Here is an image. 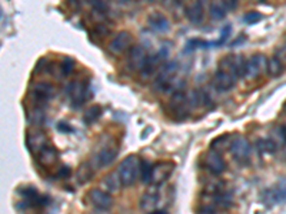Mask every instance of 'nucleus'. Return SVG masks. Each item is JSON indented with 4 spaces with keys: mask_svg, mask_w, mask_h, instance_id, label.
Here are the masks:
<instances>
[{
    "mask_svg": "<svg viewBox=\"0 0 286 214\" xmlns=\"http://www.w3.org/2000/svg\"><path fill=\"white\" fill-rule=\"evenodd\" d=\"M140 169H142V161L136 155H131L120 163L117 173L120 175L123 187H132L137 181L140 175Z\"/></svg>",
    "mask_w": 286,
    "mask_h": 214,
    "instance_id": "obj_1",
    "label": "nucleus"
},
{
    "mask_svg": "<svg viewBox=\"0 0 286 214\" xmlns=\"http://www.w3.org/2000/svg\"><path fill=\"white\" fill-rule=\"evenodd\" d=\"M246 58H243L242 55H236V56H226L225 58L220 60L219 63V69L225 70L230 73L233 78H245V72H246Z\"/></svg>",
    "mask_w": 286,
    "mask_h": 214,
    "instance_id": "obj_2",
    "label": "nucleus"
},
{
    "mask_svg": "<svg viewBox=\"0 0 286 214\" xmlns=\"http://www.w3.org/2000/svg\"><path fill=\"white\" fill-rule=\"evenodd\" d=\"M132 47H133V35L128 30L119 32L109 43V52L113 56H122L128 50L131 52Z\"/></svg>",
    "mask_w": 286,
    "mask_h": 214,
    "instance_id": "obj_3",
    "label": "nucleus"
},
{
    "mask_svg": "<svg viewBox=\"0 0 286 214\" xmlns=\"http://www.w3.org/2000/svg\"><path fill=\"white\" fill-rule=\"evenodd\" d=\"M176 166L173 161H159L156 164H153L152 175H151V184L153 186H160L163 183H166L171 175H173Z\"/></svg>",
    "mask_w": 286,
    "mask_h": 214,
    "instance_id": "obj_4",
    "label": "nucleus"
},
{
    "mask_svg": "<svg viewBox=\"0 0 286 214\" xmlns=\"http://www.w3.org/2000/svg\"><path fill=\"white\" fill-rule=\"evenodd\" d=\"M267 69V58L264 55H253L246 61V72L245 78L249 80L261 78Z\"/></svg>",
    "mask_w": 286,
    "mask_h": 214,
    "instance_id": "obj_5",
    "label": "nucleus"
},
{
    "mask_svg": "<svg viewBox=\"0 0 286 214\" xmlns=\"http://www.w3.org/2000/svg\"><path fill=\"white\" fill-rule=\"evenodd\" d=\"M172 113L177 117H186L191 113V106L188 101V95H185L183 92H175L173 96L171 97L169 101Z\"/></svg>",
    "mask_w": 286,
    "mask_h": 214,
    "instance_id": "obj_6",
    "label": "nucleus"
},
{
    "mask_svg": "<svg viewBox=\"0 0 286 214\" xmlns=\"http://www.w3.org/2000/svg\"><path fill=\"white\" fill-rule=\"evenodd\" d=\"M230 153L233 158H236L239 163H248L250 160L252 155V146L246 138L239 137V138H233L232 147H230Z\"/></svg>",
    "mask_w": 286,
    "mask_h": 214,
    "instance_id": "obj_7",
    "label": "nucleus"
},
{
    "mask_svg": "<svg viewBox=\"0 0 286 214\" xmlns=\"http://www.w3.org/2000/svg\"><path fill=\"white\" fill-rule=\"evenodd\" d=\"M177 69H179L177 61H168V63H165V64L160 67L159 73H157L156 86L160 87V89H168V87L171 86L172 80L175 78Z\"/></svg>",
    "mask_w": 286,
    "mask_h": 214,
    "instance_id": "obj_8",
    "label": "nucleus"
},
{
    "mask_svg": "<svg viewBox=\"0 0 286 214\" xmlns=\"http://www.w3.org/2000/svg\"><path fill=\"white\" fill-rule=\"evenodd\" d=\"M203 163L206 166V169L209 170L212 175H222L226 170V161L222 157L220 153L215 152V150H209L205 157H203Z\"/></svg>",
    "mask_w": 286,
    "mask_h": 214,
    "instance_id": "obj_9",
    "label": "nucleus"
},
{
    "mask_svg": "<svg viewBox=\"0 0 286 214\" xmlns=\"http://www.w3.org/2000/svg\"><path fill=\"white\" fill-rule=\"evenodd\" d=\"M148 60H149V56H148L146 50L142 46L136 44L129 52L128 64H129L131 69H133L134 72H142L145 69L146 63H148Z\"/></svg>",
    "mask_w": 286,
    "mask_h": 214,
    "instance_id": "obj_10",
    "label": "nucleus"
},
{
    "mask_svg": "<svg viewBox=\"0 0 286 214\" xmlns=\"http://www.w3.org/2000/svg\"><path fill=\"white\" fill-rule=\"evenodd\" d=\"M47 146H49V140H47V136L44 132L35 130V132H30L27 135V147H29L30 153L39 156Z\"/></svg>",
    "mask_w": 286,
    "mask_h": 214,
    "instance_id": "obj_11",
    "label": "nucleus"
},
{
    "mask_svg": "<svg viewBox=\"0 0 286 214\" xmlns=\"http://www.w3.org/2000/svg\"><path fill=\"white\" fill-rule=\"evenodd\" d=\"M88 197H89L90 203L95 206L96 209L110 210V207L113 206V197H112V195L103 192L102 189H92V190H89Z\"/></svg>",
    "mask_w": 286,
    "mask_h": 214,
    "instance_id": "obj_12",
    "label": "nucleus"
},
{
    "mask_svg": "<svg viewBox=\"0 0 286 214\" xmlns=\"http://www.w3.org/2000/svg\"><path fill=\"white\" fill-rule=\"evenodd\" d=\"M123 187L122 184V180H120V175L117 172H112L109 175H106L102 180H100V187L103 192L109 193V195H114L117 192H120V189Z\"/></svg>",
    "mask_w": 286,
    "mask_h": 214,
    "instance_id": "obj_13",
    "label": "nucleus"
},
{
    "mask_svg": "<svg viewBox=\"0 0 286 214\" xmlns=\"http://www.w3.org/2000/svg\"><path fill=\"white\" fill-rule=\"evenodd\" d=\"M55 93H56L55 87L52 84H49V83H44V81L36 83L33 86V89H32V96L38 103L47 101L49 98H52L55 96Z\"/></svg>",
    "mask_w": 286,
    "mask_h": 214,
    "instance_id": "obj_14",
    "label": "nucleus"
},
{
    "mask_svg": "<svg viewBox=\"0 0 286 214\" xmlns=\"http://www.w3.org/2000/svg\"><path fill=\"white\" fill-rule=\"evenodd\" d=\"M235 83H236V78H233L230 73L225 72V70H220V69H219V70L215 73L213 84H215L216 89L220 90V92H228V90H230V89L235 86Z\"/></svg>",
    "mask_w": 286,
    "mask_h": 214,
    "instance_id": "obj_15",
    "label": "nucleus"
},
{
    "mask_svg": "<svg viewBox=\"0 0 286 214\" xmlns=\"http://www.w3.org/2000/svg\"><path fill=\"white\" fill-rule=\"evenodd\" d=\"M39 163L40 166H43L44 169H53L59 163V152H57L55 147L52 146H47L40 155L38 156Z\"/></svg>",
    "mask_w": 286,
    "mask_h": 214,
    "instance_id": "obj_16",
    "label": "nucleus"
},
{
    "mask_svg": "<svg viewBox=\"0 0 286 214\" xmlns=\"http://www.w3.org/2000/svg\"><path fill=\"white\" fill-rule=\"evenodd\" d=\"M186 16L193 24H200L205 20V7L200 1H192L186 6Z\"/></svg>",
    "mask_w": 286,
    "mask_h": 214,
    "instance_id": "obj_17",
    "label": "nucleus"
},
{
    "mask_svg": "<svg viewBox=\"0 0 286 214\" xmlns=\"http://www.w3.org/2000/svg\"><path fill=\"white\" fill-rule=\"evenodd\" d=\"M166 56H168V52H165V49L160 50L159 53H156L154 56H151L149 60H148V63H146V66H145V69L140 72L142 73V78H151L153 73L160 67L162 60H163V58H166Z\"/></svg>",
    "mask_w": 286,
    "mask_h": 214,
    "instance_id": "obj_18",
    "label": "nucleus"
},
{
    "mask_svg": "<svg viewBox=\"0 0 286 214\" xmlns=\"http://www.w3.org/2000/svg\"><path fill=\"white\" fill-rule=\"evenodd\" d=\"M148 21L157 32H168L171 29V21L162 12H152L148 18Z\"/></svg>",
    "mask_w": 286,
    "mask_h": 214,
    "instance_id": "obj_19",
    "label": "nucleus"
},
{
    "mask_svg": "<svg viewBox=\"0 0 286 214\" xmlns=\"http://www.w3.org/2000/svg\"><path fill=\"white\" fill-rule=\"evenodd\" d=\"M117 156V146L116 144H108L105 146L100 152H99V156H97V164L100 167H105V166H109L114 161V158Z\"/></svg>",
    "mask_w": 286,
    "mask_h": 214,
    "instance_id": "obj_20",
    "label": "nucleus"
},
{
    "mask_svg": "<svg viewBox=\"0 0 286 214\" xmlns=\"http://www.w3.org/2000/svg\"><path fill=\"white\" fill-rule=\"evenodd\" d=\"M157 204H159V195L156 192H146L145 195H142L139 201V207L143 212H149V213L156 212Z\"/></svg>",
    "mask_w": 286,
    "mask_h": 214,
    "instance_id": "obj_21",
    "label": "nucleus"
},
{
    "mask_svg": "<svg viewBox=\"0 0 286 214\" xmlns=\"http://www.w3.org/2000/svg\"><path fill=\"white\" fill-rule=\"evenodd\" d=\"M88 89L83 83L80 81H76L72 84V89H70V97H72V103L73 106H82L86 100H88Z\"/></svg>",
    "mask_w": 286,
    "mask_h": 214,
    "instance_id": "obj_22",
    "label": "nucleus"
},
{
    "mask_svg": "<svg viewBox=\"0 0 286 214\" xmlns=\"http://www.w3.org/2000/svg\"><path fill=\"white\" fill-rule=\"evenodd\" d=\"M232 143H233V140L230 138V135L216 137V138L212 141V144H210V150H215V152H218V153L226 152V150H230Z\"/></svg>",
    "mask_w": 286,
    "mask_h": 214,
    "instance_id": "obj_23",
    "label": "nucleus"
},
{
    "mask_svg": "<svg viewBox=\"0 0 286 214\" xmlns=\"http://www.w3.org/2000/svg\"><path fill=\"white\" fill-rule=\"evenodd\" d=\"M93 177V169L89 161H83L76 170V178L80 184H86Z\"/></svg>",
    "mask_w": 286,
    "mask_h": 214,
    "instance_id": "obj_24",
    "label": "nucleus"
},
{
    "mask_svg": "<svg viewBox=\"0 0 286 214\" xmlns=\"http://www.w3.org/2000/svg\"><path fill=\"white\" fill-rule=\"evenodd\" d=\"M282 72H284V63L279 58L273 56V58L267 60L266 73L270 78H278V76L282 75Z\"/></svg>",
    "mask_w": 286,
    "mask_h": 214,
    "instance_id": "obj_25",
    "label": "nucleus"
},
{
    "mask_svg": "<svg viewBox=\"0 0 286 214\" xmlns=\"http://www.w3.org/2000/svg\"><path fill=\"white\" fill-rule=\"evenodd\" d=\"M226 7L223 1H213L209 6V15L213 20H222L226 18Z\"/></svg>",
    "mask_w": 286,
    "mask_h": 214,
    "instance_id": "obj_26",
    "label": "nucleus"
},
{
    "mask_svg": "<svg viewBox=\"0 0 286 214\" xmlns=\"http://www.w3.org/2000/svg\"><path fill=\"white\" fill-rule=\"evenodd\" d=\"M100 116H102V107L99 104H95V106H90L86 109V112L83 115V121L86 124H93L100 118Z\"/></svg>",
    "mask_w": 286,
    "mask_h": 214,
    "instance_id": "obj_27",
    "label": "nucleus"
},
{
    "mask_svg": "<svg viewBox=\"0 0 286 214\" xmlns=\"http://www.w3.org/2000/svg\"><path fill=\"white\" fill-rule=\"evenodd\" d=\"M256 146H258L259 152H262V153L273 155V153L276 152V144H275V141L270 140V138H261V140H258Z\"/></svg>",
    "mask_w": 286,
    "mask_h": 214,
    "instance_id": "obj_28",
    "label": "nucleus"
},
{
    "mask_svg": "<svg viewBox=\"0 0 286 214\" xmlns=\"http://www.w3.org/2000/svg\"><path fill=\"white\" fill-rule=\"evenodd\" d=\"M75 70V61L70 58H65L62 61V66H60V72L63 76H69L72 75V72Z\"/></svg>",
    "mask_w": 286,
    "mask_h": 214,
    "instance_id": "obj_29",
    "label": "nucleus"
},
{
    "mask_svg": "<svg viewBox=\"0 0 286 214\" xmlns=\"http://www.w3.org/2000/svg\"><path fill=\"white\" fill-rule=\"evenodd\" d=\"M152 164H149L148 161H143L142 163V169H140V177H142V181L151 184V175H152Z\"/></svg>",
    "mask_w": 286,
    "mask_h": 214,
    "instance_id": "obj_30",
    "label": "nucleus"
},
{
    "mask_svg": "<svg viewBox=\"0 0 286 214\" xmlns=\"http://www.w3.org/2000/svg\"><path fill=\"white\" fill-rule=\"evenodd\" d=\"M261 19H262V16H261L258 12H249V13H246V15L243 16V21H245V23H249V24H253V23L259 21Z\"/></svg>",
    "mask_w": 286,
    "mask_h": 214,
    "instance_id": "obj_31",
    "label": "nucleus"
},
{
    "mask_svg": "<svg viewBox=\"0 0 286 214\" xmlns=\"http://www.w3.org/2000/svg\"><path fill=\"white\" fill-rule=\"evenodd\" d=\"M229 36H230V26H226L223 30H222V33H220V38H219V40L215 43V46H222L223 43H226V40L229 39Z\"/></svg>",
    "mask_w": 286,
    "mask_h": 214,
    "instance_id": "obj_32",
    "label": "nucleus"
},
{
    "mask_svg": "<svg viewBox=\"0 0 286 214\" xmlns=\"http://www.w3.org/2000/svg\"><path fill=\"white\" fill-rule=\"evenodd\" d=\"M275 58H278L282 63H286V44L284 46H281L278 50H276V56Z\"/></svg>",
    "mask_w": 286,
    "mask_h": 214,
    "instance_id": "obj_33",
    "label": "nucleus"
},
{
    "mask_svg": "<svg viewBox=\"0 0 286 214\" xmlns=\"http://www.w3.org/2000/svg\"><path fill=\"white\" fill-rule=\"evenodd\" d=\"M223 4H225L226 10H235V9H238V3H236V1H233V0L223 1Z\"/></svg>",
    "mask_w": 286,
    "mask_h": 214,
    "instance_id": "obj_34",
    "label": "nucleus"
},
{
    "mask_svg": "<svg viewBox=\"0 0 286 214\" xmlns=\"http://www.w3.org/2000/svg\"><path fill=\"white\" fill-rule=\"evenodd\" d=\"M92 214H112L109 210H102V209H95Z\"/></svg>",
    "mask_w": 286,
    "mask_h": 214,
    "instance_id": "obj_35",
    "label": "nucleus"
},
{
    "mask_svg": "<svg viewBox=\"0 0 286 214\" xmlns=\"http://www.w3.org/2000/svg\"><path fill=\"white\" fill-rule=\"evenodd\" d=\"M281 136H282V138L286 141V124H284V126L281 127Z\"/></svg>",
    "mask_w": 286,
    "mask_h": 214,
    "instance_id": "obj_36",
    "label": "nucleus"
},
{
    "mask_svg": "<svg viewBox=\"0 0 286 214\" xmlns=\"http://www.w3.org/2000/svg\"><path fill=\"white\" fill-rule=\"evenodd\" d=\"M151 214H168L166 212H160V210H156V212H153V213Z\"/></svg>",
    "mask_w": 286,
    "mask_h": 214,
    "instance_id": "obj_37",
    "label": "nucleus"
}]
</instances>
